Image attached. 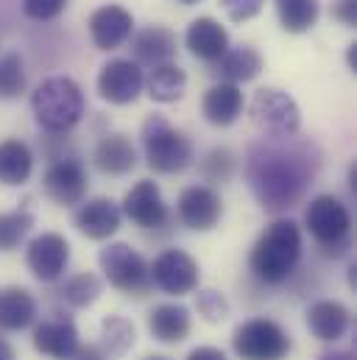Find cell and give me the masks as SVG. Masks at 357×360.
I'll return each mask as SVG.
<instances>
[{
    "label": "cell",
    "instance_id": "38",
    "mask_svg": "<svg viewBox=\"0 0 357 360\" xmlns=\"http://www.w3.org/2000/svg\"><path fill=\"white\" fill-rule=\"evenodd\" d=\"M187 360H229L226 358V352L223 349H218V347H195Z\"/></svg>",
    "mask_w": 357,
    "mask_h": 360
},
{
    "label": "cell",
    "instance_id": "39",
    "mask_svg": "<svg viewBox=\"0 0 357 360\" xmlns=\"http://www.w3.org/2000/svg\"><path fill=\"white\" fill-rule=\"evenodd\" d=\"M70 360H109L103 355V349L100 347H95V344H87V347H79L76 349V355Z\"/></svg>",
    "mask_w": 357,
    "mask_h": 360
},
{
    "label": "cell",
    "instance_id": "6",
    "mask_svg": "<svg viewBox=\"0 0 357 360\" xmlns=\"http://www.w3.org/2000/svg\"><path fill=\"white\" fill-rule=\"evenodd\" d=\"M249 117L268 140L296 137L301 129L299 103L293 101V95L276 90V87H263V90L254 92V98L249 103Z\"/></svg>",
    "mask_w": 357,
    "mask_h": 360
},
{
    "label": "cell",
    "instance_id": "8",
    "mask_svg": "<svg viewBox=\"0 0 357 360\" xmlns=\"http://www.w3.org/2000/svg\"><path fill=\"white\" fill-rule=\"evenodd\" d=\"M98 266L103 271L106 282L129 296H145L151 290L148 260L129 243H106L98 252Z\"/></svg>",
    "mask_w": 357,
    "mask_h": 360
},
{
    "label": "cell",
    "instance_id": "32",
    "mask_svg": "<svg viewBox=\"0 0 357 360\" xmlns=\"http://www.w3.org/2000/svg\"><path fill=\"white\" fill-rule=\"evenodd\" d=\"M34 229V212L20 207L11 212H0V252H14Z\"/></svg>",
    "mask_w": 357,
    "mask_h": 360
},
{
    "label": "cell",
    "instance_id": "25",
    "mask_svg": "<svg viewBox=\"0 0 357 360\" xmlns=\"http://www.w3.org/2000/svg\"><path fill=\"white\" fill-rule=\"evenodd\" d=\"M263 56L254 45H229V51L221 56L218 62V73L229 82V84H249L263 73Z\"/></svg>",
    "mask_w": 357,
    "mask_h": 360
},
{
    "label": "cell",
    "instance_id": "43",
    "mask_svg": "<svg viewBox=\"0 0 357 360\" xmlns=\"http://www.w3.org/2000/svg\"><path fill=\"white\" fill-rule=\"evenodd\" d=\"M349 190H352V193L357 190V162L349 165Z\"/></svg>",
    "mask_w": 357,
    "mask_h": 360
},
{
    "label": "cell",
    "instance_id": "42",
    "mask_svg": "<svg viewBox=\"0 0 357 360\" xmlns=\"http://www.w3.org/2000/svg\"><path fill=\"white\" fill-rule=\"evenodd\" d=\"M0 360H17L14 358V349H11L6 341H0Z\"/></svg>",
    "mask_w": 357,
    "mask_h": 360
},
{
    "label": "cell",
    "instance_id": "3",
    "mask_svg": "<svg viewBox=\"0 0 357 360\" xmlns=\"http://www.w3.org/2000/svg\"><path fill=\"white\" fill-rule=\"evenodd\" d=\"M31 109L39 129L48 134H65L82 123L87 101L70 76H51L31 92Z\"/></svg>",
    "mask_w": 357,
    "mask_h": 360
},
{
    "label": "cell",
    "instance_id": "26",
    "mask_svg": "<svg viewBox=\"0 0 357 360\" xmlns=\"http://www.w3.org/2000/svg\"><path fill=\"white\" fill-rule=\"evenodd\" d=\"M34 174V154L28 143L8 137L0 143V184L6 187H20L31 179Z\"/></svg>",
    "mask_w": 357,
    "mask_h": 360
},
{
    "label": "cell",
    "instance_id": "15",
    "mask_svg": "<svg viewBox=\"0 0 357 360\" xmlns=\"http://www.w3.org/2000/svg\"><path fill=\"white\" fill-rule=\"evenodd\" d=\"M92 45L98 51H115L120 45H126L134 34V14L117 3H106L100 8H95L87 20Z\"/></svg>",
    "mask_w": 357,
    "mask_h": 360
},
{
    "label": "cell",
    "instance_id": "13",
    "mask_svg": "<svg viewBox=\"0 0 357 360\" xmlns=\"http://www.w3.org/2000/svg\"><path fill=\"white\" fill-rule=\"evenodd\" d=\"M120 212L140 229H162L171 221L168 204L162 198L160 184L151 179H140L126 195L120 204Z\"/></svg>",
    "mask_w": 357,
    "mask_h": 360
},
{
    "label": "cell",
    "instance_id": "12",
    "mask_svg": "<svg viewBox=\"0 0 357 360\" xmlns=\"http://www.w3.org/2000/svg\"><path fill=\"white\" fill-rule=\"evenodd\" d=\"M70 263V243L59 232H42L31 238L25 249V266L39 282H59Z\"/></svg>",
    "mask_w": 357,
    "mask_h": 360
},
{
    "label": "cell",
    "instance_id": "40",
    "mask_svg": "<svg viewBox=\"0 0 357 360\" xmlns=\"http://www.w3.org/2000/svg\"><path fill=\"white\" fill-rule=\"evenodd\" d=\"M318 360H355V355L349 349H332V352H324Z\"/></svg>",
    "mask_w": 357,
    "mask_h": 360
},
{
    "label": "cell",
    "instance_id": "24",
    "mask_svg": "<svg viewBox=\"0 0 357 360\" xmlns=\"http://www.w3.org/2000/svg\"><path fill=\"white\" fill-rule=\"evenodd\" d=\"M37 321V299L20 285L0 288V330L20 333Z\"/></svg>",
    "mask_w": 357,
    "mask_h": 360
},
{
    "label": "cell",
    "instance_id": "9",
    "mask_svg": "<svg viewBox=\"0 0 357 360\" xmlns=\"http://www.w3.org/2000/svg\"><path fill=\"white\" fill-rule=\"evenodd\" d=\"M148 274H151V288H160L168 296H187L198 288L201 274H198V263L181 252V249H165L154 257V263H148Z\"/></svg>",
    "mask_w": 357,
    "mask_h": 360
},
{
    "label": "cell",
    "instance_id": "34",
    "mask_svg": "<svg viewBox=\"0 0 357 360\" xmlns=\"http://www.w3.org/2000/svg\"><path fill=\"white\" fill-rule=\"evenodd\" d=\"M195 310H198V316H204V321L218 324L229 316V302L221 290H198L195 293Z\"/></svg>",
    "mask_w": 357,
    "mask_h": 360
},
{
    "label": "cell",
    "instance_id": "44",
    "mask_svg": "<svg viewBox=\"0 0 357 360\" xmlns=\"http://www.w3.org/2000/svg\"><path fill=\"white\" fill-rule=\"evenodd\" d=\"M176 3H181V6H195V3H201V0H176Z\"/></svg>",
    "mask_w": 357,
    "mask_h": 360
},
{
    "label": "cell",
    "instance_id": "28",
    "mask_svg": "<svg viewBox=\"0 0 357 360\" xmlns=\"http://www.w3.org/2000/svg\"><path fill=\"white\" fill-rule=\"evenodd\" d=\"M279 25L287 34H307L318 17H321V3L318 0H273Z\"/></svg>",
    "mask_w": 357,
    "mask_h": 360
},
{
    "label": "cell",
    "instance_id": "31",
    "mask_svg": "<svg viewBox=\"0 0 357 360\" xmlns=\"http://www.w3.org/2000/svg\"><path fill=\"white\" fill-rule=\"evenodd\" d=\"M28 87V73H25V59L20 51H6L0 56V101L20 98Z\"/></svg>",
    "mask_w": 357,
    "mask_h": 360
},
{
    "label": "cell",
    "instance_id": "10",
    "mask_svg": "<svg viewBox=\"0 0 357 360\" xmlns=\"http://www.w3.org/2000/svg\"><path fill=\"white\" fill-rule=\"evenodd\" d=\"M178 221L193 232H209L223 218V198L212 184H190L178 193Z\"/></svg>",
    "mask_w": 357,
    "mask_h": 360
},
{
    "label": "cell",
    "instance_id": "20",
    "mask_svg": "<svg viewBox=\"0 0 357 360\" xmlns=\"http://www.w3.org/2000/svg\"><path fill=\"white\" fill-rule=\"evenodd\" d=\"M307 330L324 341V344H335L341 341L346 333H349V324H352V313L346 304H341L338 299H318L307 307Z\"/></svg>",
    "mask_w": 357,
    "mask_h": 360
},
{
    "label": "cell",
    "instance_id": "17",
    "mask_svg": "<svg viewBox=\"0 0 357 360\" xmlns=\"http://www.w3.org/2000/svg\"><path fill=\"white\" fill-rule=\"evenodd\" d=\"M82 347L79 341V327L65 319V316H53L45 319L34 327V349L39 355L51 360H70L76 355V349Z\"/></svg>",
    "mask_w": 357,
    "mask_h": 360
},
{
    "label": "cell",
    "instance_id": "18",
    "mask_svg": "<svg viewBox=\"0 0 357 360\" xmlns=\"http://www.w3.org/2000/svg\"><path fill=\"white\" fill-rule=\"evenodd\" d=\"M184 45L187 51L207 62V65H218L221 56L229 51V31L215 20V17H195L190 20L187 31H184Z\"/></svg>",
    "mask_w": 357,
    "mask_h": 360
},
{
    "label": "cell",
    "instance_id": "29",
    "mask_svg": "<svg viewBox=\"0 0 357 360\" xmlns=\"http://www.w3.org/2000/svg\"><path fill=\"white\" fill-rule=\"evenodd\" d=\"M134 324L123 316H109L100 324V349L106 358H120L134 347Z\"/></svg>",
    "mask_w": 357,
    "mask_h": 360
},
{
    "label": "cell",
    "instance_id": "36",
    "mask_svg": "<svg viewBox=\"0 0 357 360\" xmlns=\"http://www.w3.org/2000/svg\"><path fill=\"white\" fill-rule=\"evenodd\" d=\"M218 3L232 22H249L266 8V0H218Z\"/></svg>",
    "mask_w": 357,
    "mask_h": 360
},
{
    "label": "cell",
    "instance_id": "23",
    "mask_svg": "<svg viewBox=\"0 0 357 360\" xmlns=\"http://www.w3.org/2000/svg\"><path fill=\"white\" fill-rule=\"evenodd\" d=\"M148 330L157 341L162 344H181L190 330H193V319H190V310L178 302H165V304H157L151 313H148Z\"/></svg>",
    "mask_w": 357,
    "mask_h": 360
},
{
    "label": "cell",
    "instance_id": "1",
    "mask_svg": "<svg viewBox=\"0 0 357 360\" xmlns=\"http://www.w3.org/2000/svg\"><path fill=\"white\" fill-rule=\"evenodd\" d=\"M243 171L263 210L282 212L304 198L307 187L316 179L318 160L313 157V148L296 143L293 137L285 140L263 137L260 143L249 146Z\"/></svg>",
    "mask_w": 357,
    "mask_h": 360
},
{
    "label": "cell",
    "instance_id": "16",
    "mask_svg": "<svg viewBox=\"0 0 357 360\" xmlns=\"http://www.w3.org/2000/svg\"><path fill=\"white\" fill-rule=\"evenodd\" d=\"M178 51V37L168 28V25H145L140 31L131 34V53H134V62L143 68H160V65H168L176 59Z\"/></svg>",
    "mask_w": 357,
    "mask_h": 360
},
{
    "label": "cell",
    "instance_id": "4",
    "mask_svg": "<svg viewBox=\"0 0 357 360\" xmlns=\"http://www.w3.org/2000/svg\"><path fill=\"white\" fill-rule=\"evenodd\" d=\"M140 143L145 154V165L154 174H181L193 165L195 151L193 143L178 131L165 115H148L140 129Z\"/></svg>",
    "mask_w": 357,
    "mask_h": 360
},
{
    "label": "cell",
    "instance_id": "5",
    "mask_svg": "<svg viewBox=\"0 0 357 360\" xmlns=\"http://www.w3.org/2000/svg\"><path fill=\"white\" fill-rule=\"evenodd\" d=\"M304 229L324 249V255L341 257L349 249L352 212L338 195L321 193V195L310 198L307 207H304Z\"/></svg>",
    "mask_w": 357,
    "mask_h": 360
},
{
    "label": "cell",
    "instance_id": "19",
    "mask_svg": "<svg viewBox=\"0 0 357 360\" xmlns=\"http://www.w3.org/2000/svg\"><path fill=\"white\" fill-rule=\"evenodd\" d=\"M73 224L89 240H109L120 229L123 212H120V207L112 198L98 195V198L82 201V207L73 215Z\"/></svg>",
    "mask_w": 357,
    "mask_h": 360
},
{
    "label": "cell",
    "instance_id": "27",
    "mask_svg": "<svg viewBox=\"0 0 357 360\" xmlns=\"http://www.w3.org/2000/svg\"><path fill=\"white\" fill-rule=\"evenodd\" d=\"M184 90H187V73L176 62L151 68V73L145 76V92L157 103H176V101H181Z\"/></svg>",
    "mask_w": 357,
    "mask_h": 360
},
{
    "label": "cell",
    "instance_id": "7",
    "mask_svg": "<svg viewBox=\"0 0 357 360\" xmlns=\"http://www.w3.org/2000/svg\"><path fill=\"white\" fill-rule=\"evenodd\" d=\"M232 349L240 360H285L293 349V341L279 321L257 316L232 333Z\"/></svg>",
    "mask_w": 357,
    "mask_h": 360
},
{
    "label": "cell",
    "instance_id": "45",
    "mask_svg": "<svg viewBox=\"0 0 357 360\" xmlns=\"http://www.w3.org/2000/svg\"><path fill=\"white\" fill-rule=\"evenodd\" d=\"M145 360H171V358H165V355H148Z\"/></svg>",
    "mask_w": 357,
    "mask_h": 360
},
{
    "label": "cell",
    "instance_id": "30",
    "mask_svg": "<svg viewBox=\"0 0 357 360\" xmlns=\"http://www.w3.org/2000/svg\"><path fill=\"white\" fill-rule=\"evenodd\" d=\"M59 293H62V299H65L70 307H89V304H95V302L100 299V293H103V282H100L98 274L82 271V274L67 276Z\"/></svg>",
    "mask_w": 357,
    "mask_h": 360
},
{
    "label": "cell",
    "instance_id": "35",
    "mask_svg": "<svg viewBox=\"0 0 357 360\" xmlns=\"http://www.w3.org/2000/svg\"><path fill=\"white\" fill-rule=\"evenodd\" d=\"M67 6L70 0H22V14L37 22H51L59 14H65Z\"/></svg>",
    "mask_w": 357,
    "mask_h": 360
},
{
    "label": "cell",
    "instance_id": "41",
    "mask_svg": "<svg viewBox=\"0 0 357 360\" xmlns=\"http://www.w3.org/2000/svg\"><path fill=\"white\" fill-rule=\"evenodd\" d=\"M346 65H349L352 73H357V42H352V45L346 48Z\"/></svg>",
    "mask_w": 357,
    "mask_h": 360
},
{
    "label": "cell",
    "instance_id": "2",
    "mask_svg": "<svg viewBox=\"0 0 357 360\" xmlns=\"http://www.w3.org/2000/svg\"><path fill=\"white\" fill-rule=\"evenodd\" d=\"M301 252H304L301 226L290 218H276L254 240L249 255V271L263 285H282L299 269Z\"/></svg>",
    "mask_w": 357,
    "mask_h": 360
},
{
    "label": "cell",
    "instance_id": "14",
    "mask_svg": "<svg viewBox=\"0 0 357 360\" xmlns=\"http://www.w3.org/2000/svg\"><path fill=\"white\" fill-rule=\"evenodd\" d=\"M42 187L45 195L62 207H76L84 201L89 190V176L84 165L79 160H56L48 165L45 176H42Z\"/></svg>",
    "mask_w": 357,
    "mask_h": 360
},
{
    "label": "cell",
    "instance_id": "22",
    "mask_svg": "<svg viewBox=\"0 0 357 360\" xmlns=\"http://www.w3.org/2000/svg\"><path fill=\"white\" fill-rule=\"evenodd\" d=\"M246 109V98L238 84H229V82H218L212 84L209 90L204 92L201 98V115L207 123L218 126V129H226L232 126Z\"/></svg>",
    "mask_w": 357,
    "mask_h": 360
},
{
    "label": "cell",
    "instance_id": "33",
    "mask_svg": "<svg viewBox=\"0 0 357 360\" xmlns=\"http://www.w3.org/2000/svg\"><path fill=\"white\" fill-rule=\"evenodd\" d=\"M235 154L229 148H212L204 160H201V174L207 181H229L235 174Z\"/></svg>",
    "mask_w": 357,
    "mask_h": 360
},
{
    "label": "cell",
    "instance_id": "21",
    "mask_svg": "<svg viewBox=\"0 0 357 360\" xmlns=\"http://www.w3.org/2000/svg\"><path fill=\"white\" fill-rule=\"evenodd\" d=\"M92 162L103 176H126L137 168V148L129 134H106L92 151Z\"/></svg>",
    "mask_w": 357,
    "mask_h": 360
},
{
    "label": "cell",
    "instance_id": "11",
    "mask_svg": "<svg viewBox=\"0 0 357 360\" xmlns=\"http://www.w3.org/2000/svg\"><path fill=\"white\" fill-rule=\"evenodd\" d=\"M98 95L106 103L126 106L140 98L145 90V73L134 59H109L98 73Z\"/></svg>",
    "mask_w": 357,
    "mask_h": 360
},
{
    "label": "cell",
    "instance_id": "37",
    "mask_svg": "<svg viewBox=\"0 0 357 360\" xmlns=\"http://www.w3.org/2000/svg\"><path fill=\"white\" fill-rule=\"evenodd\" d=\"M332 17L346 25V28H355L357 25V0H335L332 6Z\"/></svg>",
    "mask_w": 357,
    "mask_h": 360
}]
</instances>
